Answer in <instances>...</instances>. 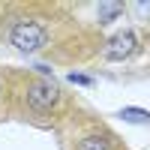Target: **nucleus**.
Here are the masks:
<instances>
[{"mask_svg":"<svg viewBox=\"0 0 150 150\" xmlns=\"http://www.w3.org/2000/svg\"><path fill=\"white\" fill-rule=\"evenodd\" d=\"M9 42L24 54H33L39 48L48 45V30L42 27L39 21H18L15 27L9 30Z\"/></svg>","mask_w":150,"mask_h":150,"instance_id":"nucleus-1","label":"nucleus"},{"mask_svg":"<svg viewBox=\"0 0 150 150\" xmlns=\"http://www.w3.org/2000/svg\"><path fill=\"white\" fill-rule=\"evenodd\" d=\"M60 102V90L51 81H33L27 84V105L36 111H51Z\"/></svg>","mask_w":150,"mask_h":150,"instance_id":"nucleus-2","label":"nucleus"},{"mask_svg":"<svg viewBox=\"0 0 150 150\" xmlns=\"http://www.w3.org/2000/svg\"><path fill=\"white\" fill-rule=\"evenodd\" d=\"M135 33L132 30H123V33H117V36H111V42L105 45V51H102V57L105 60H111V63H120V60H126L132 51H135Z\"/></svg>","mask_w":150,"mask_h":150,"instance_id":"nucleus-3","label":"nucleus"},{"mask_svg":"<svg viewBox=\"0 0 150 150\" xmlns=\"http://www.w3.org/2000/svg\"><path fill=\"white\" fill-rule=\"evenodd\" d=\"M96 15H99V24H111V21H114L117 15H123V3H114V0H105V3H99Z\"/></svg>","mask_w":150,"mask_h":150,"instance_id":"nucleus-4","label":"nucleus"},{"mask_svg":"<svg viewBox=\"0 0 150 150\" xmlns=\"http://www.w3.org/2000/svg\"><path fill=\"white\" fill-rule=\"evenodd\" d=\"M75 150H111V141L105 135H87L75 144Z\"/></svg>","mask_w":150,"mask_h":150,"instance_id":"nucleus-5","label":"nucleus"},{"mask_svg":"<svg viewBox=\"0 0 150 150\" xmlns=\"http://www.w3.org/2000/svg\"><path fill=\"white\" fill-rule=\"evenodd\" d=\"M120 117L126 123H150V111H144V108H123Z\"/></svg>","mask_w":150,"mask_h":150,"instance_id":"nucleus-6","label":"nucleus"},{"mask_svg":"<svg viewBox=\"0 0 150 150\" xmlns=\"http://www.w3.org/2000/svg\"><path fill=\"white\" fill-rule=\"evenodd\" d=\"M132 12L138 15V21H150V0H135Z\"/></svg>","mask_w":150,"mask_h":150,"instance_id":"nucleus-7","label":"nucleus"},{"mask_svg":"<svg viewBox=\"0 0 150 150\" xmlns=\"http://www.w3.org/2000/svg\"><path fill=\"white\" fill-rule=\"evenodd\" d=\"M69 81H72V84H81V87H90V84H93L90 75H78V72H72V75H69Z\"/></svg>","mask_w":150,"mask_h":150,"instance_id":"nucleus-8","label":"nucleus"}]
</instances>
